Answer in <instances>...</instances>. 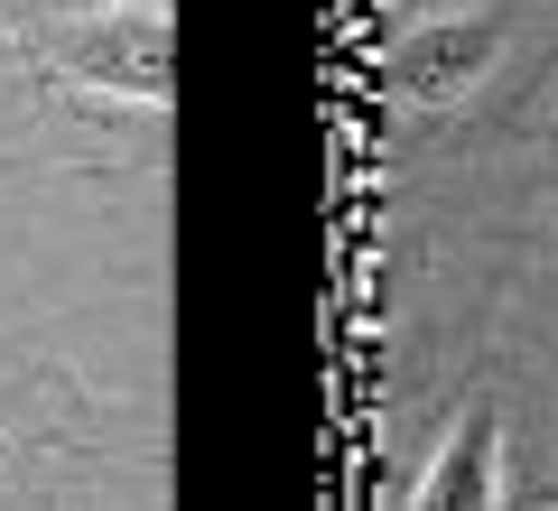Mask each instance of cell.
<instances>
[{
    "mask_svg": "<svg viewBox=\"0 0 558 511\" xmlns=\"http://www.w3.org/2000/svg\"><path fill=\"white\" fill-rule=\"evenodd\" d=\"M20 57L57 84L140 102V112H168V94H178L168 10H149V0H102V10H75V20H47V38H20Z\"/></svg>",
    "mask_w": 558,
    "mask_h": 511,
    "instance_id": "6da1fadb",
    "label": "cell"
},
{
    "mask_svg": "<svg viewBox=\"0 0 558 511\" xmlns=\"http://www.w3.org/2000/svg\"><path fill=\"white\" fill-rule=\"evenodd\" d=\"M484 465H494V410H465V428L428 465V502H494V474Z\"/></svg>",
    "mask_w": 558,
    "mask_h": 511,
    "instance_id": "7a4b0ae2",
    "label": "cell"
}]
</instances>
